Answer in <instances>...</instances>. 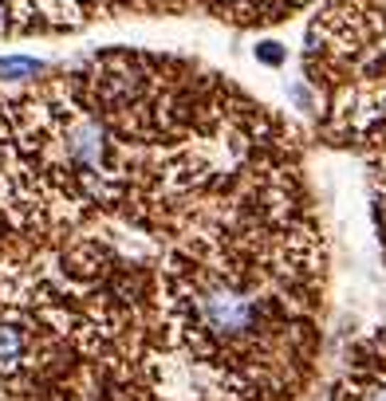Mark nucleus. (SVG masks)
<instances>
[{
	"label": "nucleus",
	"instance_id": "nucleus-1",
	"mask_svg": "<svg viewBox=\"0 0 386 401\" xmlns=\"http://www.w3.org/2000/svg\"><path fill=\"white\" fill-rule=\"evenodd\" d=\"M304 71L323 99V134L386 150V0H331L316 12Z\"/></svg>",
	"mask_w": 386,
	"mask_h": 401
},
{
	"label": "nucleus",
	"instance_id": "nucleus-2",
	"mask_svg": "<svg viewBox=\"0 0 386 401\" xmlns=\"http://www.w3.org/2000/svg\"><path fill=\"white\" fill-rule=\"evenodd\" d=\"M311 0H95V16L111 12H205L213 20H225L232 28H268L280 24Z\"/></svg>",
	"mask_w": 386,
	"mask_h": 401
},
{
	"label": "nucleus",
	"instance_id": "nucleus-3",
	"mask_svg": "<svg viewBox=\"0 0 386 401\" xmlns=\"http://www.w3.org/2000/svg\"><path fill=\"white\" fill-rule=\"evenodd\" d=\"M95 20V0H0V35L71 32Z\"/></svg>",
	"mask_w": 386,
	"mask_h": 401
},
{
	"label": "nucleus",
	"instance_id": "nucleus-4",
	"mask_svg": "<svg viewBox=\"0 0 386 401\" xmlns=\"http://www.w3.org/2000/svg\"><path fill=\"white\" fill-rule=\"evenodd\" d=\"M343 401H386V378L363 374L351 385H343Z\"/></svg>",
	"mask_w": 386,
	"mask_h": 401
},
{
	"label": "nucleus",
	"instance_id": "nucleus-5",
	"mask_svg": "<svg viewBox=\"0 0 386 401\" xmlns=\"http://www.w3.org/2000/svg\"><path fill=\"white\" fill-rule=\"evenodd\" d=\"M32 75H40V63L36 60H0V79H9V83L32 79Z\"/></svg>",
	"mask_w": 386,
	"mask_h": 401
},
{
	"label": "nucleus",
	"instance_id": "nucleus-6",
	"mask_svg": "<svg viewBox=\"0 0 386 401\" xmlns=\"http://www.w3.org/2000/svg\"><path fill=\"white\" fill-rule=\"evenodd\" d=\"M375 346H378V358L386 362V331H382V334H378V339H375Z\"/></svg>",
	"mask_w": 386,
	"mask_h": 401
}]
</instances>
